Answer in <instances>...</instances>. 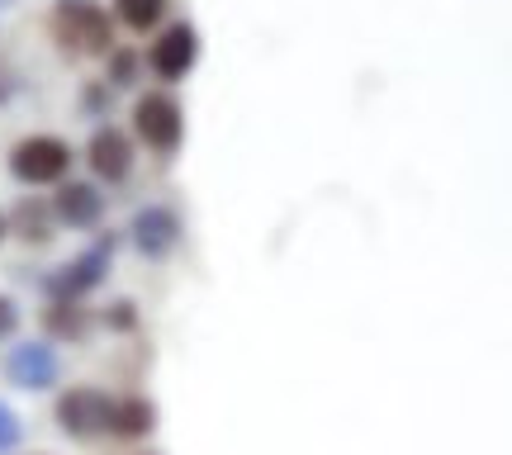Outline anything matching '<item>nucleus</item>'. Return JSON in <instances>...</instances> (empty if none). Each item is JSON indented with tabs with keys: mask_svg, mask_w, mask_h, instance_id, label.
Instances as JSON below:
<instances>
[{
	"mask_svg": "<svg viewBox=\"0 0 512 455\" xmlns=\"http://www.w3.org/2000/svg\"><path fill=\"white\" fill-rule=\"evenodd\" d=\"M48 29H53L57 48L72 57H105L114 43L110 15L95 0H57L53 15H48Z\"/></svg>",
	"mask_w": 512,
	"mask_h": 455,
	"instance_id": "f257e3e1",
	"label": "nucleus"
},
{
	"mask_svg": "<svg viewBox=\"0 0 512 455\" xmlns=\"http://www.w3.org/2000/svg\"><path fill=\"white\" fill-rule=\"evenodd\" d=\"M10 171L24 185H53L72 171V147L53 138V133H34V138H19L10 152Z\"/></svg>",
	"mask_w": 512,
	"mask_h": 455,
	"instance_id": "f03ea898",
	"label": "nucleus"
},
{
	"mask_svg": "<svg viewBox=\"0 0 512 455\" xmlns=\"http://www.w3.org/2000/svg\"><path fill=\"white\" fill-rule=\"evenodd\" d=\"M110 408H114V399L105 389L76 384V389H67V394L57 399V427L76 441L105 437V432H110Z\"/></svg>",
	"mask_w": 512,
	"mask_h": 455,
	"instance_id": "7ed1b4c3",
	"label": "nucleus"
},
{
	"mask_svg": "<svg viewBox=\"0 0 512 455\" xmlns=\"http://www.w3.org/2000/svg\"><path fill=\"white\" fill-rule=\"evenodd\" d=\"M133 133L143 138L152 152H176L185 138V114L166 91H147L133 105Z\"/></svg>",
	"mask_w": 512,
	"mask_h": 455,
	"instance_id": "20e7f679",
	"label": "nucleus"
},
{
	"mask_svg": "<svg viewBox=\"0 0 512 455\" xmlns=\"http://www.w3.org/2000/svg\"><path fill=\"white\" fill-rule=\"evenodd\" d=\"M110 256H114V242H100L91 252H81L76 261L57 266V271L48 275V294H53V299H81V294H91L95 285L105 280V271H110Z\"/></svg>",
	"mask_w": 512,
	"mask_h": 455,
	"instance_id": "39448f33",
	"label": "nucleus"
},
{
	"mask_svg": "<svg viewBox=\"0 0 512 455\" xmlns=\"http://www.w3.org/2000/svg\"><path fill=\"white\" fill-rule=\"evenodd\" d=\"M5 375H10V384H19V389L43 394V389H53L57 384L62 361H57V351L48 342H19L15 351L5 356Z\"/></svg>",
	"mask_w": 512,
	"mask_h": 455,
	"instance_id": "423d86ee",
	"label": "nucleus"
},
{
	"mask_svg": "<svg viewBox=\"0 0 512 455\" xmlns=\"http://www.w3.org/2000/svg\"><path fill=\"white\" fill-rule=\"evenodd\" d=\"M195 62H200V34H195L190 24H171V29H162V38L147 48V67H152L157 76H166V81H181Z\"/></svg>",
	"mask_w": 512,
	"mask_h": 455,
	"instance_id": "0eeeda50",
	"label": "nucleus"
},
{
	"mask_svg": "<svg viewBox=\"0 0 512 455\" xmlns=\"http://www.w3.org/2000/svg\"><path fill=\"white\" fill-rule=\"evenodd\" d=\"M133 247L147 256V261H162V256L176 252V242H181V219H176V209H166V204H147L133 214Z\"/></svg>",
	"mask_w": 512,
	"mask_h": 455,
	"instance_id": "6e6552de",
	"label": "nucleus"
},
{
	"mask_svg": "<svg viewBox=\"0 0 512 455\" xmlns=\"http://www.w3.org/2000/svg\"><path fill=\"white\" fill-rule=\"evenodd\" d=\"M86 162H91V171L100 181L119 185L128 171H133V143H128V133H119L114 124L95 128L91 143H86Z\"/></svg>",
	"mask_w": 512,
	"mask_h": 455,
	"instance_id": "1a4fd4ad",
	"label": "nucleus"
},
{
	"mask_svg": "<svg viewBox=\"0 0 512 455\" xmlns=\"http://www.w3.org/2000/svg\"><path fill=\"white\" fill-rule=\"evenodd\" d=\"M48 209H53V219H62L67 228H95L100 214H105V195H100L91 181H67Z\"/></svg>",
	"mask_w": 512,
	"mask_h": 455,
	"instance_id": "9d476101",
	"label": "nucleus"
},
{
	"mask_svg": "<svg viewBox=\"0 0 512 455\" xmlns=\"http://www.w3.org/2000/svg\"><path fill=\"white\" fill-rule=\"evenodd\" d=\"M157 427V408L147 399H124L110 408V437H124V441H138Z\"/></svg>",
	"mask_w": 512,
	"mask_h": 455,
	"instance_id": "9b49d317",
	"label": "nucleus"
},
{
	"mask_svg": "<svg viewBox=\"0 0 512 455\" xmlns=\"http://www.w3.org/2000/svg\"><path fill=\"white\" fill-rule=\"evenodd\" d=\"M43 328L53 332V337H62V342H81L91 332V318L81 309V299H53L43 309Z\"/></svg>",
	"mask_w": 512,
	"mask_h": 455,
	"instance_id": "f8f14e48",
	"label": "nucleus"
},
{
	"mask_svg": "<svg viewBox=\"0 0 512 455\" xmlns=\"http://www.w3.org/2000/svg\"><path fill=\"white\" fill-rule=\"evenodd\" d=\"M5 228H15L24 242H48L53 237V209L38 200H19V209L5 219Z\"/></svg>",
	"mask_w": 512,
	"mask_h": 455,
	"instance_id": "ddd939ff",
	"label": "nucleus"
},
{
	"mask_svg": "<svg viewBox=\"0 0 512 455\" xmlns=\"http://www.w3.org/2000/svg\"><path fill=\"white\" fill-rule=\"evenodd\" d=\"M114 10H119V19H124L128 29H138V34H147L152 24H162L166 0H114Z\"/></svg>",
	"mask_w": 512,
	"mask_h": 455,
	"instance_id": "4468645a",
	"label": "nucleus"
},
{
	"mask_svg": "<svg viewBox=\"0 0 512 455\" xmlns=\"http://www.w3.org/2000/svg\"><path fill=\"white\" fill-rule=\"evenodd\" d=\"M19 437H24V422H19V413L10 408V403H0V455L15 451Z\"/></svg>",
	"mask_w": 512,
	"mask_h": 455,
	"instance_id": "2eb2a0df",
	"label": "nucleus"
},
{
	"mask_svg": "<svg viewBox=\"0 0 512 455\" xmlns=\"http://www.w3.org/2000/svg\"><path fill=\"white\" fill-rule=\"evenodd\" d=\"M133 67H138V57L124 53V48H110V81L114 86H133Z\"/></svg>",
	"mask_w": 512,
	"mask_h": 455,
	"instance_id": "dca6fc26",
	"label": "nucleus"
},
{
	"mask_svg": "<svg viewBox=\"0 0 512 455\" xmlns=\"http://www.w3.org/2000/svg\"><path fill=\"white\" fill-rule=\"evenodd\" d=\"M15 328H19V304L10 299V294H0V342L15 337Z\"/></svg>",
	"mask_w": 512,
	"mask_h": 455,
	"instance_id": "f3484780",
	"label": "nucleus"
},
{
	"mask_svg": "<svg viewBox=\"0 0 512 455\" xmlns=\"http://www.w3.org/2000/svg\"><path fill=\"white\" fill-rule=\"evenodd\" d=\"M105 323H110V328H119V332H128L133 323H138V313H133V304H128V299H119V304H110Z\"/></svg>",
	"mask_w": 512,
	"mask_h": 455,
	"instance_id": "a211bd4d",
	"label": "nucleus"
},
{
	"mask_svg": "<svg viewBox=\"0 0 512 455\" xmlns=\"http://www.w3.org/2000/svg\"><path fill=\"white\" fill-rule=\"evenodd\" d=\"M10 95H15V81H10V72H0V105H5Z\"/></svg>",
	"mask_w": 512,
	"mask_h": 455,
	"instance_id": "6ab92c4d",
	"label": "nucleus"
},
{
	"mask_svg": "<svg viewBox=\"0 0 512 455\" xmlns=\"http://www.w3.org/2000/svg\"><path fill=\"white\" fill-rule=\"evenodd\" d=\"M5 233H10V228H5V214H0V242H5Z\"/></svg>",
	"mask_w": 512,
	"mask_h": 455,
	"instance_id": "aec40b11",
	"label": "nucleus"
},
{
	"mask_svg": "<svg viewBox=\"0 0 512 455\" xmlns=\"http://www.w3.org/2000/svg\"><path fill=\"white\" fill-rule=\"evenodd\" d=\"M5 5H15V0H0V10H5Z\"/></svg>",
	"mask_w": 512,
	"mask_h": 455,
	"instance_id": "412c9836",
	"label": "nucleus"
},
{
	"mask_svg": "<svg viewBox=\"0 0 512 455\" xmlns=\"http://www.w3.org/2000/svg\"><path fill=\"white\" fill-rule=\"evenodd\" d=\"M147 455H162V451H147Z\"/></svg>",
	"mask_w": 512,
	"mask_h": 455,
	"instance_id": "4be33fe9",
	"label": "nucleus"
}]
</instances>
